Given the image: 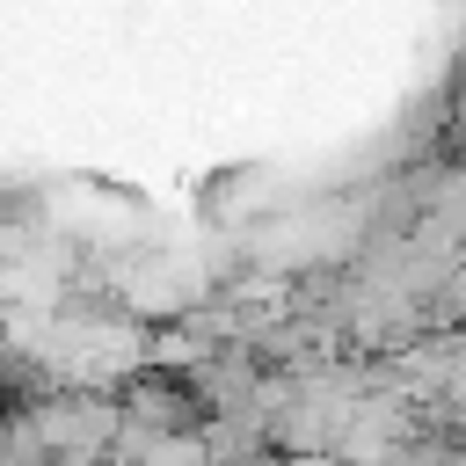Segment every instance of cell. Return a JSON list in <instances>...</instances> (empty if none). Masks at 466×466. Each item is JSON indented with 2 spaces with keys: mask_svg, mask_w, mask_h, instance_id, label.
Instances as JSON below:
<instances>
[]
</instances>
